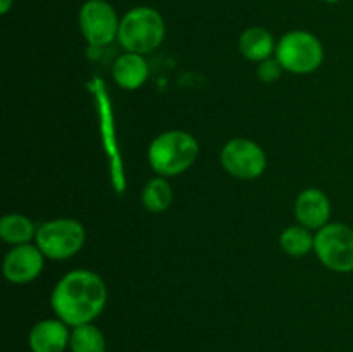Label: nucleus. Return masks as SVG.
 I'll return each instance as SVG.
<instances>
[{"instance_id":"obj_1","label":"nucleus","mask_w":353,"mask_h":352,"mask_svg":"<svg viewBox=\"0 0 353 352\" xmlns=\"http://www.w3.org/2000/svg\"><path fill=\"white\" fill-rule=\"evenodd\" d=\"M50 306L68 326L93 323L107 306V286L95 271L72 269L54 286Z\"/></svg>"},{"instance_id":"obj_2","label":"nucleus","mask_w":353,"mask_h":352,"mask_svg":"<svg viewBox=\"0 0 353 352\" xmlns=\"http://www.w3.org/2000/svg\"><path fill=\"white\" fill-rule=\"evenodd\" d=\"M199 141L185 130H168L157 135L148 147V164L164 178L188 171L199 157Z\"/></svg>"},{"instance_id":"obj_3","label":"nucleus","mask_w":353,"mask_h":352,"mask_svg":"<svg viewBox=\"0 0 353 352\" xmlns=\"http://www.w3.org/2000/svg\"><path fill=\"white\" fill-rule=\"evenodd\" d=\"M165 38V23L161 12L141 6L128 10L119 24L117 41L126 52L150 54L162 45Z\"/></svg>"},{"instance_id":"obj_4","label":"nucleus","mask_w":353,"mask_h":352,"mask_svg":"<svg viewBox=\"0 0 353 352\" xmlns=\"http://www.w3.org/2000/svg\"><path fill=\"white\" fill-rule=\"evenodd\" d=\"M276 59L285 71L310 75L323 66L324 47L310 31L295 30L283 35L276 45Z\"/></svg>"},{"instance_id":"obj_5","label":"nucleus","mask_w":353,"mask_h":352,"mask_svg":"<svg viewBox=\"0 0 353 352\" xmlns=\"http://www.w3.org/2000/svg\"><path fill=\"white\" fill-rule=\"evenodd\" d=\"M34 242L47 259L65 261L81 251L86 242V230L78 219L57 217L38 226Z\"/></svg>"},{"instance_id":"obj_6","label":"nucleus","mask_w":353,"mask_h":352,"mask_svg":"<svg viewBox=\"0 0 353 352\" xmlns=\"http://www.w3.org/2000/svg\"><path fill=\"white\" fill-rule=\"evenodd\" d=\"M314 252L334 273L353 271V228L345 223H327L316 231Z\"/></svg>"},{"instance_id":"obj_7","label":"nucleus","mask_w":353,"mask_h":352,"mask_svg":"<svg viewBox=\"0 0 353 352\" xmlns=\"http://www.w3.org/2000/svg\"><path fill=\"white\" fill-rule=\"evenodd\" d=\"M221 166L228 175L238 179H255L268 168L265 152L250 138H231L221 148Z\"/></svg>"},{"instance_id":"obj_8","label":"nucleus","mask_w":353,"mask_h":352,"mask_svg":"<svg viewBox=\"0 0 353 352\" xmlns=\"http://www.w3.org/2000/svg\"><path fill=\"white\" fill-rule=\"evenodd\" d=\"M79 30L93 47H105L117 40L121 19L107 0H86L79 9Z\"/></svg>"},{"instance_id":"obj_9","label":"nucleus","mask_w":353,"mask_h":352,"mask_svg":"<svg viewBox=\"0 0 353 352\" xmlns=\"http://www.w3.org/2000/svg\"><path fill=\"white\" fill-rule=\"evenodd\" d=\"M45 266L43 252L38 245H14L3 257L2 271L7 282L14 285H26L41 275Z\"/></svg>"},{"instance_id":"obj_10","label":"nucleus","mask_w":353,"mask_h":352,"mask_svg":"<svg viewBox=\"0 0 353 352\" xmlns=\"http://www.w3.org/2000/svg\"><path fill=\"white\" fill-rule=\"evenodd\" d=\"M71 326L59 317L41 320L31 326L28 345L31 352H65L71 340Z\"/></svg>"},{"instance_id":"obj_11","label":"nucleus","mask_w":353,"mask_h":352,"mask_svg":"<svg viewBox=\"0 0 353 352\" xmlns=\"http://www.w3.org/2000/svg\"><path fill=\"white\" fill-rule=\"evenodd\" d=\"M295 217L299 224L317 231L330 223L331 200L323 190L307 188L295 200Z\"/></svg>"},{"instance_id":"obj_12","label":"nucleus","mask_w":353,"mask_h":352,"mask_svg":"<svg viewBox=\"0 0 353 352\" xmlns=\"http://www.w3.org/2000/svg\"><path fill=\"white\" fill-rule=\"evenodd\" d=\"M150 68L143 55L124 52L112 66V78L123 90H138L147 83Z\"/></svg>"},{"instance_id":"obj_13","label":"nucleus","mask_w":353,"mask_h":352,"mask_svg":"<svg viewBox=\"0 0 353 352\" xmlns=\"http://www.w3.org/2000/svg\"><path fill=\"white\" fill-rule=\"evenodd\" d=\"M276 40L269 30L262 26H252L241 33L238 48L247 61L262 62L268 61L276 54Z\"/></svg>"},{"instance_id":"obj_14","label":"nucleus","mask_w":353,"mask_h":352,"mask_svg":"<svg viewBox=\"0 0 353 352\" xmlns=\"http://www.w3.org/2000/svg\"><path fill=\"white\" fill-rule=\"evenodd\" d=\"M37 230L33 221L24 214H6L0 219V238L6 244L14 245H23L30 244L34 237H37Z\"/></svg>"},{"instance_id":"obj_15","label":"nucleus","mask_w":353,"mask_h":352,"mask_svg":"<svg viewBox=\"0 0 353 352\" xmlns=\"http://www.w3.org/2000/svg\"><path fill=\"white\" fill-rule=\"evenodd\" d=\"M71 352H107L105 335L93 323L79 324L71 328V340H69Z\"/></svg>"},{"instance_id":"obj_16","label":"nucleus","mask_w":353,"mask_h":352,"mask_svg":"<svg viewBox=\"0 0 353 352\" xmlns=\"http://www.w3.org/2000/svg\"><path fill=\"white\" fill-rule=\"evenodd\" d=\"M172 202V190L169 185L168 178L157 176V178L148 179L147 185L143 186L141 192V204L148 213L161 214L169 209Z\"/></svg>"},{"instance_id":"obj_17","label":"nucleus","mask_w":353,"mask_h":352,"mask_svg":"<svg viewBox=\"0 0 353 352\" xmlns=\"http://www.w3.org/2000/svg\"><path fill=\"white\" fill-rule=\"evenodd\" d=\"M314 240H316V235H312V230L302 226V224H295V226H288L283 230L281 237H279V245L285 254L292 255V257H302L314 251Z\"/></svg>"},{"instance_id":"obj_18","label":"nucleus","mask_w":353,"mask_h":352,"mask_svg":"<svg viewBox=\"0 0 353 352\" xmlns=\"http://www.w3.org/2000/svg\"><path fill=\"white\" fill-rule=\"evenodd\" d=\"M283 71H285V69L279 64L278 59H268V61L259 62L257 78L264 83H274L278 81Z\"/></svg>"},{"instance_id":"obj_19","label":"nucleus","mask_w":353,"mask_h":352,"mask_svg":"<svg viewBox=\"0 0 353 352\" xmlns=\"http://www.w3.org/2000/svg\"><path fill=\"white\" fill-rule=\"evenodd\" d=\"M14 6V0H0V12L6 16L7 12L10 10V7Z\"/></svg>"},{"instance_id":"obj_20","label":"nucleus","mask_w":353,"mask_h":352,"mask_svg":"<svg viewBox=\"0 0 353 352\" xmlns=\"http://www.w3.org/2000/svg\"><path fill=\"white\" fill-rule=\"evenodd\" d=\"M324 2H326V3H336V2H340V0H324Z\"/></svg>"}]
</instances>
